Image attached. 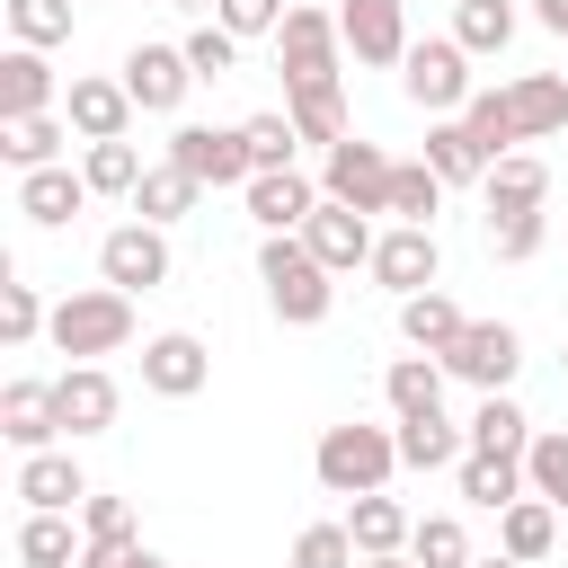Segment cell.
I'll list each match as a JSON object with an SVG mask.
<instances>
[{
  "label": "cell",
  "instance_id": "cell-1",
  "mask_svg": "<svg viewBox=\"0 0 568 568\" xmlns=\"http://www.w3.org/2000/svg\"><path fill=\"white\" fill-rule=\"evenodd\" d=\"M257 284H266L275 320H293V328H320V320L337 311V275L311 257V240H302V231H275V240L257 248Z\"/></svg>",
  "mask_w": 568,
  "mask_h": 568
},
{
  "label": "cell",
  "instance_id": "cell-2",
  "mask_svg": "<svg viewBox=\"0 0 568 568\" xmlns=\"http://www.w3.org/2000/svg\"><path fill=\"white\" fill-rule=\"evenodd\" d=\"M311 470H320V488H328V497H382V488H390V470H399V435H390V426L346 417V426H328V435H320Z\"/></svg>",
  "mask_w": 568,
  "mask_h": 568
},
{
  "label": "cell",
  "instance_id": "cell-3",
  "mask_svg": "<svg viewBox=\"0 0 568 568\" xmlns=\"http://www.w3.org/2000/svg\"><path fill=\"white\" fill-rule=\"evenodd\" d=\"M53 346H62L71 364H98V355L133 346V293H115V284L62 293V302H53Z\"/></svg>",
  "mask_w": 568,
  "mask_h": 568
},
{
  "label": "cell",
  "instance_id": "cell-4",
  "mask_svg": "<svg viewBox=\"0 0 568 568\" xmlns=\"http://www.w3.org/2000/svg\"><path fill=\"white\" fill-rule=\"evenodd\" d=\"M399 89H408V106H426V115H462V106L479 98V80H470V53H462L453 36H426V44H408V62H399Z\"/></svg>",
  "mask_w": 568,
  "mask_h": 568
},
{
  "label": "cell",
  "instance_id": "cell-5",
  "mask_svg": "<svg viewBox=\"0 0 568 568\" xmlns=\"http://www.w3.org/2000/svg\"><path fill=\"white\" fill-rule=\"evenodd\" d=\"M390 178H399V160H390L382 142L346 133V142L328 151V169H320V195H328V204H355V213H390Z\"/></svg>",
  "mask_w": 568,
  "mask_h": 568
},
{
  "label": "cell",
  "instance_id": "cell-6",
  "mask_svg": "<svg viewBox=\"0 0 568 568\" xmlns=\"http://www.w3.org/2000/svg\"><path fill=\"white\" fill-rule=\"evenodd\" d=\"M435 364H444L453 382H470V390L488 399V390H506V382H515V364H524V337H515L506 320H470V328H462V337H453V346H444Z\"/></svg>",
  "mask_w": 568,
  "mask_h": 568
},
{
  "label": "cell",
  "instance_id": "cell-7",
  "mask_svg": "<svg viewBox=\"0 0 568 568\" xmlns=\"http://www.w3.org/2000/svg\"><path fill=\"white\" fill-rule=\"evenodd\" d=\"M337 18L328 9H293L284 27H275V62H284V89H328L337 80Z\"/></svg>",
  "mask_w": 568,
  "mask_h": 568
},
{
  "label": "cell",
  "instance_id": "cell-8",
  "mask_svg": "<svg viewBox=\"0 0 568 568\" xmlns=\"http://www.w3.org/2000/svg\"><path fill=\"white\" fill-rule=\"evenodd\" d=\"M169 160H178L195 186H240V195H248V178H257L240 124H231V133H222V124H178V133H169Z\"/></svg>",
  "mask_w": 568,
  "mask_h": 568
},
{
  "label": "cell",
  "instance_id": "cell-9",
  "mask_svg": "<svg viewBox=\"0 0 568 568\" xmlns=\"http://www.w3.org/2000/svg\"><path fill=\"white\" fill-rule=\"evenodd\" d=\"M98 275H106L115 293L169 284V231H160V222H115V231L98 240Z\"/></svg>",
  "mask_w": 568,
  "mask_h": 568
},
{
  "label": "cell",
  "instance_id": "cell-10",
  "mask_svg": "<svg viewBox=\"0 0 568 568\" xmlns=\"http://www.w3.org/2000/svg\"><path fill=\"white\" fill-rule=\"evenodd\" d=\"M337 36H346L355 62L390 71V62H408V0H346L337 9Z\"/></svg>",
  "mask_w": 568,
  "mask_h": 568
},
{
  "label": "cell",
  "instance_id": "cell-11",
  "mask_svg": "<svg viewBox=\"0 0 568 568\" xmlns=\"http://www.w3.org/2000/svg\"><path fill=\"white\" fill-rule=\"evenodd\" d=\"M302 240H311V257L328 266V275H355V266H373V213H355V204H328L320 195V213L302 222Z\"/></svg>",
  "mask_w": 568,
  "mask_h": 568
},
{
  "label": "cell",
  "instance_id": "cell-12",
  "mask_svg": "<svg viewBox=\"0 0 568 568\" xmlns=\"http://www.w3.org/2000/svg\"><path fill=\"white\" fill-rule=\"evenodd\" d=\"M124 89H133V106H142V115H169V106L195 89L186 44H133V53H124Z\"/></svg>",
  "mask_w": 568,
  "mask_h": 568
},
{
  "label": "cell",
  "instance_id": "cell-13",
  "mask_svg": "<svg viewBox=\"0 0 568 568\" xmlns=\"http://www.w3.org/2000/svg\"><path fill=\"white\" fill-rule=\"evenodd\" d=\"M435 275H444L435 231H408V222H399V231H382V240H373V284H390L399 302H408V293H435Z\"/></svg>",
  "mask_w": 568,
  "mask_h": 568
},
{
  "label": "cell",
  "instance_id": "cell-14",
  "mask_svg": "<svg viewBox=\"0 0 568 568\" xmlns=\"http://www.w3.org/2000/svg\"><path fill=\"white\" fill-rule=\"evenodd\" d=\"M213 382V355H204V337H186V328H160L151 346H142V390H160V399H195Z\"/></svg>",
  "mask_w": 568,
  "mask_h": 568
},
{
  "label": "cell",
  "instance_id": "cell-15",
  "mask_svg": "<svg viewBox=\"0 0 568 568\" xmlns=\"http://www.w3.org/2000/svg\"><path fill=\"white\" fill-rule=\"evenodd\" d=\"M0 435L18 444V453H53L62 444V399H53V382H9L0 390Z\"/></svg>",
  "mask_w": 568,
  "mask_h": 568
},
{
  "label": "cell",
  "instance_id": "cell-16",
  "mask_svg": "<svg viewBox=\"0 0 568 568\" xmlns=\"http://www.w3.org/2000/svg\"><path fill=\"white\" fill-rule=\"evenodd\" d=\"M62 124H71L80 142H124L133 89H124V80H71V89H62Z\"/></svg>",
  "mask_w": 568,
  "mask_h": 568
},
{
  "label": "cell",
  "instance_id": "cell-17",
  "mask_svg": "<svg viewBox=\"0 0 568 568\" xmlns=\"http://www.w3.org/2000/svg\"><path fill=\"white\" fill-rule=\"evenodd\" d=\"M53 399H62V435H106L115 408H124V390H115L106 364H71V373L53 382Z\"/></svg>",
  "mask_w": 568,
  "mask_h": 568
},
{
  "label": "cell",
  "instance_id": "cell-18",
  "mask_svg": "<svg viewBox=\"0 0 568 568\" xmlns=\"http://www.w3.org/2000/svg\"><path fill=\"white\" fill-rule=\"evenodd\" d=\"M53 106H62L53 62L27 53V44H9V53H0V124H18V115H53Z\"/></svg>",
  "mask_w": 568,
  "mask_h": 568
},
{
  "label": "cell",
  "instance_id": "cell-19",
  "mask_svg": "<svg viewBox=\"0 0 568 568\" xmlns=\"http://www.w3.org/2000/svg\"><path fill=\"white\" fill-rule=\"evenodd\" d=\"M18 497H27V515H80L89 479L71 453H18Z\"/></svg>",
  "mask_w": 568,
  "mask_h": 568
},
{
  "label": "cell",
  "instance_id": "cell-20",
  "mask_svg": "<svg viewBox=\"0 0 568 568\" xmlns=\"http://www.w3.org/2000/svg\"><path fill=\"white\" fill-rule=\"evenodd\" d=\"M80 204H89V178H80L71 160H53V169H27V178H18V213H27L36 231H62Z\"/></svg>",
  "mask_w": 568,
  "mask_h": 568
},
{
  "label": "cell",
  "instance_id": "cell-21",
  "mask_svg": "<svg viewBox=\"0 0 568 568\" xmlns=\"http://www.w3.org/2000/svg\"><path fill=\"white\" fill-rule=\"evenodd\" d=\"M390 435H399V470H462V453H470V426H453L444 408L399 417Z\"/></svg>",
  "mask_w": 568,
  "mask_h": 568
},
{
  "label": "cell",
  "instance_id": "cell-22",
  "mask_svg": "<svg viewBox=\"0 0 568 568\" xmlns=\"http://www.w3.org/2000/svg\"><path fill=\"white\" fill-rule=\"evenodd\" d=\"M248 213L266 222V240H275V231H302V222L320 213V186H311L302 169H266V178H248Z\"/></svg>",
  "mask_w": 568,
  "mask_h": 568
},
{
  "label": "cell",
  "instance_id": "cell-23",
  "mask_svg": "<svg viewBox=\"0 0 568 568\" xmlns=\"http://www.w3.org/2000/svg\"><path fill=\"white\" fill-rule=\"evenodd\" d=\"M346 532H355V550H364V559H390V550H408L417 515L382 488V497H355V506H346Z\"/></svg>",
  "mask_w": 568,
  "mask_h": 568
},
{
  "label": "cell",
  "instance_id": "cell-24",
  "mask_svg": "<svg viewBox=\"0 0 568 568\" xmlns=\"http://www.w3.org/2000/svg\"><path fill=\"white\" fill-rule=\"evenodd\" d=\"M506 98H515V133L524 142L568 124V71H524V80H506Z\"/></svg>",
  "mask_w": 568,
  "mask_h": 568
},
{
  "label": "cell",
  "instance_id": "cell-25",
  "mask_svg": "<svg viewBox=\"0 0 568 568\" xmlns=\"http://www.w3.org/2000/svg\"><path fill=\"white\" fill-rule=\"evenodd\" d=\"M426 169H435L444 186H470V178L488 186V151L470 142V124H462V115H435V124H426Z\"/></svg>",
  "mask_w": 568,
  "mask_h": 568
},
{
  "label": "cell",
  "instance_id": "cell-26",
  "mask_svg": "<svg viewBox=\"0 0 568 568\" xmlns=\"http://www.w3.org/2000/svg\"><path fill=\"white\" fill-rule=\"evenodd\" d=\"M532 435H541V426H532L506 390H488V399L470 408V453H506V462H524V453H532Z\"/></svg>",
  "mask_w": 568,
  "mask_h": 568
},
{
  "label": "cell",
  "instance_id": "cell-27",
  "mask_svg": "<svg viewBox=\"0 0 568 568\" xmlns=\"http://www.w3.org/2000/svg\"><path fill=\"white\" fill-rule=\"evenodd\" d=\"M550 541H559V506H550V497H515V506L497 515V550H506V559L532 568V559H550Z\"/></svg>",
  "mask_w": 568,
  "mask_h": 568
},
{
  "label": "cell",
  "instance_id": "cell-28",
  "mask_svg": "<svg viewBox=\"0 0 568 568\" xmlns=\"http://www.w3.org/2000/svg\"><path fill=\"white\" fill-rule=\"evenodd\" d=\"M195 195H204V186H195L178 160H160V169H142V186H133V222H160V231H169V222L195 213Z\"/></svg>",
  "mask_w": 568,
  "mask_h": 568
},
{
  "label": "cell",
  "instance_id": "cell-29",
  "mask_svg": "<svg viewBox=\"0 0 568 568\" xmlns=\"http://www.w3.org/2000/svg\"><path fill=\"white\" fill-rule=\"evenodd\" d=\"M453 479H462V497L488 506V515H506L515 497H532V488H524V462H506V453H462Z\"/></svg>",
  "mask_w": 568,
  "mask_h": 568
},
{
  "label": "cell",
  "instance_id": "cell-30",
  "mask_svg": "<svg viewBox=\"0 0 568 568\" xmlns=\"http://www.w3.org/2000/svg\"><path fill=\"white\" fill-rule=\"evenodd\" d=\"M62 142H71V124L62 115H18V124H0V160L27 178V169H53L62 160Z\"/></svg>",
  "mask_w": 568,
  "mask_h": 568
},
{
  "label": "cell",
  "instance_id": "cell-31",
  "mask_svg": "<svg viewBox=\"0 0 568 568\" xmlns=\"http://www.w3.org/2000/svg\"><path fill=\"white\" fill-rule=\"evenodd\" d=\"M541 195H550V169L532 151H506L488 169V213H541Z\"/></svg>",
  "mask_w": 568,
  "mask_h": 568
},
{
  "label": "cell",
  "instance_id": "cell-32",
  "mask_svg": "<svg viewBox=\"0 0 568 568\" xmlns=\"http://www.w3.org/2000/svg\"><path fill=\"white\" fill-rule=\"evenodd\" d=\"M444 382H453V373H444L435 355H399V364L382 373V399H390L399 417H426V408H444Z\"/></svg>",
  "mask_w": 568,
  "mask_h": 568
},
{
  "label": "cell",
  "instance_id": "cell-33",
  "mask_svg": "<svg viewBox=\"0 0 568 568\" xmlns=\"http://www.w3.org/2000/svg\"><path fill=\"white\" fill-rule=\"evenodd\" d=\"M462 328H470V320H462V311H453L444 293H408V302H399V337H408L417 355H444V346H453Z\"/></svg>",
  "mask_w": 568,
  "mask_h": 568
},
{
  "label": "cell",
  "instance_id": "cell-34",
  "mask_svg": "<svg viewBox=\"0 0 568 568\" xmlns=\"http://www.w3.org/2000/svg\"><path fill=\"white\" fill-rule=\"evenodd\" d=\"M80 550H89V532H71V515H27L18 524V559L27 568H80Z\"/></svg>",
  "mask_w": 568,
  "mask_h": 568
},
{
  "label": "cell",
  "instance_id": "cell-35",
  "mask_svg": "<svg viewBox=\"0 0 568 568\" xmlns=\"http://www.w3.org/2000/svg\"><path fill=\"white\" fill-rule=\"evenodd\" d=\"M284 115H293V133H302V142H328V151L346 142V89H337V80H328V89H293V98H284Z\"/></svg>",
  "mask_w": 568,
  "mask_h": 568
},
{
  "label": "cell",
  "instance_id": "cell-36",
  "mask_svg": "<svg viewBox=\"0 0 568 568\" xmlns=\"http://www.w3.org/2000/svg\"><path fill=\"white\" fill-rule=\"evenodd\" d=\"M453 44L462 53H506L515 44V9L506 0H453Z\"/></svg>",
  "mask_w": 568,
  "mask_h": 568
},
{
  "label": "cell",
  "instance_id": "cell-37",
  "mask_svg": "<svg viewBox=\"0 0 568 568\" xmlns=\"http://www.w3.org/2000/svg\"><path fill=\"white\" fill-rule=\"evenodd\" d=\"M462 124H470V142L488 151V169H497V160L524 142V133H515V98H506V89H479V98L462 106Z\"/></svg>",
  "mask_w": 568,
  "mask_h": 568
},
{
  "label": "cell",
  "instance_id": "cell-38",
  "mask_svg": "<svg viewBox=\"0 0 568 568\" xmlns=\"http://www.w3.org/2000/svg\"><path fill=\"white\" fill-rule=\"evenodd\" d=\"M71 9L80 0H9V36L27 53H53V44H71Z\"/></svg>",
  "mask_w": 568,
  "mask_h": 568
},
{
  "label": "cell",
  "instance_id": "cell-39",
  "mask_svg": "<svg viewBox=\"0 0 568 568\" xmlns=\"http://www.w3.org/2000/svg\"><path fill=\"white\" fill-rule=\"evenodd\" d=\"M435 204H444V178H435L426 160H399V178H390V213H399L408 231H435Z\"/></svg>",
  "mask_w": 568,
  "mask_h": 568
},
{
  "label": "cell",
  "instance_id": "cell-40",
  "mask_svg": "<svg viewBox=\"0 0 568 568\" xmlns=\"http://www.w3.org/2000/svg\"><path fill=\"white\" fill-rule=\"evenodd\" d=\"M408 559H417V568H470V532H462V515H417Z\"/></svg>",
  "mask_w": 568,
  "mask_h": 568
},
{
  "label": "cell",
  "instance_id": "cell-41",
  "mask_svg": "<svg viewBox=\"0 0 568 568\" xmlns=\"http://www.w3.org/2000/svg\"><path fill=\"white\" fill-rule=\"evenodd\" d=\"M80 178H89V195H133V186H142V151H133V142H89Z\"/></svg>",
  "mask_w": 568,
  "mask_h": 568
},
{
  "label": "cell",
  "instance_id": "cell-42",
  "mask_svg": "<svg viewBox=\"0 0 568 568\" xmlns=\"http://www.w3.org/2000/svg\"><path fill=\"white\" fill-rule=\"evenodd\" d=\"M293 568H364V550H355L346 524H302L293 532Z\"/></svg>",
  "mask_w": 568,
  "mask_h": 568
},
{
  "label": "cell",
  "instance_id": "cell-43",
  "mask_svg": "<svg viewBox=\"0 0 568 568\" xmlns=\"http://www.w3.org/2000/svg\"><path fill=\"white\" fill-rule=\"evenodd\" d=\"M524 488L550 497V506L568 515V435H532V453H524Z\"/></svg>",
  "mask_w": 568,
  "mask_h": 568
},
{
  "label": "cell",
  "instance_id": "cell-44",
  "mask_svg": "<svg viewBox=\"0 0 568 568\" xmlns=\"http://www.w3.org/2000/svg\"><path fill=\"white\" fill-rule=\"evenodd\" d=\"M240 142H248V160H257V178H266V169H293V142H302V133H293V115H248Z\"/></svg>",
  "mask_w": 568,
  "mask_h": 568
},
{
  "label": "cell",
  "instance_id": "cell-45",
  "mask_svg": "<svg viewBox=\"0 0 568 568\" xmlns=\"http://www.w3.org/2000/svg\"><path fill=\"white\" fill-rule=\"evenodd\" d=\"M541 240H550V222H541V213H488V248H497L506 266H524Z\"/></svg>",
  "mask_w": 568,
  "mask_h": 568
},
{
  "label": "cell",
  "instance_id": "cell-46",
  "mask_svg": "<svg viewBox=\"0 0 568 568\" xmlns=\"http://www.w3.org/2000/svg\"><path fill=\"white\" fill-rule=\"evenodd\" d=\"M80 532H89V541H142V532H133V497L89 488V497H80Z\"/></svg>",
  "mask_w": 568,
  "mask_h": 568
},
{
  "label": "cell",
  "instance_id": "cell-47",
  "mask_svg": "<svg viewBox=\"0 0 568 568\" xmlns=\"http://www.w3.org/2000/svg\"><path fill=\"white\" fill-rule=\"evenodd\" d=\"M186 62H195V80H222V71L240 62V36H231L222 18H204V27L186 36Z\"/></svg>",
  "mask_w": 568,
  "mask_h": 568
},
{
  "label": "cell",
  "instance_id": "cell-48",
  "mask_svg": "<svg viewBox=\"0 0 568 568\" xmlns=\"http://www.w3.org/2000/svg\"><path fill=\"white\" fill-rule=\"evenodd\" d=\"M36 328H53V311L36 302V284H0V337H9V346H27Z\"/></svg>",
  "mask_w": 568,
  "mask_h": 568
},
{
  "label": "cell",
  "instance_id": "cell-49",
  "mask_svg": "<svg viewBox=\"0 0 568 568\" xmlns=\"http://www.w3.org/2000/svg\"><path fill=\"white\" fill-rule=\"evenodd\" d=\"M213 18H222L231 36H275L293 9H284V0H213Z\"/></svg>",
  "mask_w": 568,
  "mask_h": 568
},
{
  "label": "cell",
  "instance_id": "cell-50",
  "mask_svg": "<svg viewBox=\"0 0 568 568\" xmlns=\"http://www.w3.org/2000/svg\"><path fill=\"white\" fill-rule=\"evenodd\" d=\"M80 568H169L160 550H142V541H89L80 550Z\"/></svg>",
  "mask_w": 568,
  "mask_h": 568
},
{
  "label": "cell",
  "instance_id": "cell-51",
  "mask_svg": "<svg viewBox=\"0 0 568 568\" xmlns=\"http://www.w3.org/2000/svg\"><path fill=\"white\" fill-rule=\"evenodd\" d=\"M532 18H541L550 36H568V0H532Z\"/></svg>",
  "mask_w": 568,
  "mask_h": 568
},
{
  "label": "cell",
  "instance_id": "cell-52",
  "mask_svg": "<svg viewBox=\"0 0 568 568\" xmlns=\"http://www.w3.org/2000/svg\"><path fill=\"white\" fill-rule=\"evenodd\" d=\"M364 568H417V559H408V550H390V559H364Z\"/></svg>",
  "mask_w": 568,
  "mask_h": 568
},
{
  "label": "cell",
  "instance_id": "cell-53",
  "mask_svg": "<svg viewBox=\"0 0 568 568\" xmlns=\"http://www.w3.org/2000/svg\"><path fill=\"white\" fill-rule=\"evenodd\" d=\"M470 568H524V559H506V550H497V559H470Z\"/></svg>",
  "mask_w": 568,
  "mask_h": 568
},
{
  "label": "cell",
  "instance_id": "cell-54",
  "mask_svg": "<svg viewBox=\"0 0 568 568\" xmlns=\"http://www.w3.org/2000/svg\"><path fill=\"white\" fill-rule=\"evenodd\" d=\"M169 9H213V0H169Z\"/></svg>",
  "mask_w": 568,
  "mask_h": 568
},
{
  "label": "cell",
  "instance_id": "cell-55",
  "mask_svg": "<svg viewBox=\"0 0 568 568\" xmlns=\"http://www.w3.org/2000/svg\"><path fill=\"white\" fill-rule=\"evenodd\" d=\"M559 373H568V355H559Z\"/></svg>",
  "mask_w": 568,
  "mask_h": 568
}]
</instances>
